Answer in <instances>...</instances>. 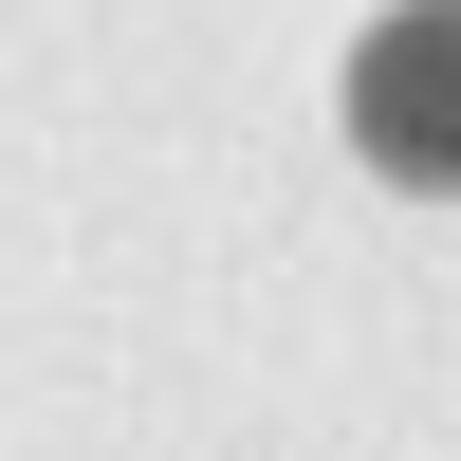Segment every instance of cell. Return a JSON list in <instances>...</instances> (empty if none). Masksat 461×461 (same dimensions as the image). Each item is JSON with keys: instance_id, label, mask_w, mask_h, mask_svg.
<instances>
[{"instance_id": "1", "label": "cell", "mask_w": 461, "mask_h": 461, "mask_svg": "<svg viewBox=\"0 0 461 461\" xmlns=\"http://www.w3.org/2000/svg\"><path fill=\"white\" fill-rule=\"evenodd\" d=\"M351 130L388 148L406 185H461V0H406V19L351 56Z\"/></svg>"}]
</instances>
